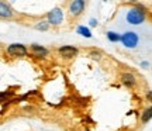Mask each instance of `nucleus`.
<instances>
[{"mask_svg":"<svg viewBox=\"0 0 152 131\" xmlns=\"http://www.w3.org/2000/svg\"><path fill=\"white\" fill-rule=\"evenodd\" d=\"M48 26H49L48 21H41L35 26V28H37V30H41V31H45V30H48Z\"/></svg>","mask_w":152,"mask_h":131,"instance_id":"13","label":"nucleus"},{"mask_svg":"<svg viewBox=\"0 0 152 131\" xmlns=\"http://www.w3.org/2000/svg\"><path fill=\"white\" fill-rule=\"evenodd\" d=\"M77 33L80 34V35H83V37H86V38H90L92 37V33H90V30L86 27H77Z\"/></svg>","mask_w":152,"mask_h":131,"instance_id":"12","label":"nucleus"},{"mask_svg":"<svg viewBox=\"0 0 152 131\" xmlns=\"http://www.w3.org/2000/svg\"><path fill=\"white\" fill-rule=\"evenodd\" d=\"M127 23L128 24H132V26H140L141 23H144L145 20V14H144V11L141 9H138V7H132L130 10L127 11Z\"/></svg>","mask_w":152,"mask_h":131,"instance_id":"1","label":"nucleus"},{"mask_svg":"<svg viewBox=\"0 0 152 131\" xmlns=\"http://www.w3.org/2000/svg\"><path fill=\"white\" fill-rule=\"evenodd\" d=\"M11 10L10 7L6 4V3H0V16L3 17V18H9V17H11Z\"/></svg>","mask_w":152,"mask_h":131,"instance_id":"9","label":"nucleus"},{"mask_svg":"<svg viewBox=\"0 0 152 131\" xmlns=\"http://www.w3.org/2000/svg\"><path fill=\"white\" fill-rule=\"evenodd\" d=\"M121 42L124 44V47H127V48H135L137 44H138V35L132 31H127V33L123 34Z\"/></svg>","mask_w":152,"mask_h":131,"instance_id":"2","label":"nucleus"},{"mask_svg":"<svg viewBox=\"0 0 152 131\" xmlns=\"http://www.w3.org/2000/svg\"><path fill=\"white\" fill-rule=\"evenodd\" d=\"M147 97H148V100H151V102H152V92H148L147 93Z\"/></svg>","mask_w":152,"mask_h":131,"instance_id":"15","label":"nucleus"},{"mask_svg":"<svg viewBox=\"0 0 152 131\" xmlns=\"http://www.w3.org/2000/svg\"><path fill=\"white\" fill-rule=\"evenodd\" d=\"M90 26H92V27L97 26V21H96V18H92V20H90Z\"/></svg>","mask_w":152,"mask_h":131,"instance_id":"14","label":"nucleus"},{"mask_svg":"<svg viewBox=\"0 0 152 131\" xmlns=\"http://www.w3.org/2000/svg\"><path fill=\"white\" fill-rule=\"evenodd\" d=\"M31 48H33V51L35 52L37 56H45V55H48V49L44 48V47H41V45L33 44V45H31Z\"/></svg>","mask_w":152,"mask_h":131,"instance_id":"8","label":"nucleus"},{"mask_svg":"<svg viewBox=\"0 0 152 131\" xmlns=\"http://www.w3.org/2000/svg\"><path fill=\"white\" fill-rule=\"evenodd\" d=\"M62 18H64V13L61 9H52V10L48 13V23L52 24V26H59L62 23Z\"/></svg>","mask_w":152,"mask_h":131,"instance_id":"3","label":"nucleus"},{"mask_svg":"<svg viewBox=\"0 0 152 131\" xmlns=\"http://www.w3.org/2000/svg\"><path fill=\"white\" fill-rule=\"evenodd\" d=\"M121 37H123V35H120V34H117V33H114V31H109V33H107V38H109L111 42L121 41Z\"/></svg>","mask_w":152,"mask_h":131,"instance_id":"10","label":"nucleus"},{"mask_svg":"<svg viewBox=\"0 0 152 131\" xmlns=\"http://www.w3.org/2000/svg\"><path fill=\"white\" fill-rule=\"evenodd\" d=\"M7 52L14 56H26L27 55V48L23 44H11L7 48Z\"/></svg>","mask_w":152,"mask_h":131,"instance_id":"4","label":"nucleus"},{"mask_svg":"<svg viewBox=\"0 0 152 131\" xmlns=\"http://www.w3.org/2000/svg\"><path fill=\"white\" fill-rule=\"evenodd\" d=\"M59 54L62 56H65V58H72V56H75L77 54V49L75 47H71V45H65V47H61L59 49Z\"/></svg>","mask_w":152,"mask_h":131,"instance_id":"6","label":"nucleus"},{"mask_svg":"<svg viewBox=\"0 0 152 131\" xmlns=\"http://www.w3.org/2000/svg\"><path fill=\"white\" fill-rule=\"evenodd\" d=\"M151 119H152V107H149V109H147L144 113H142L141 120L144 121V123H147V121H149Z\"/></svg>","mask_w":152,"mask_h":131,"instance_id":"11","label":"nucleus"},{"mask_svg":"<svg viewBox=\"0 0 152 131\" xmlns=\"http://www.w3.org/2000/svg\"><path fill=\"white\" fill-rule=\"evenodd\" d=\"M85 1L83 0H75V1H72L71 4H69V11H71L72 16H79L82 14V11L85 9Z\"/></svg>","mask_w":152,"mask_h":131,"instance_id":"5","label":"nucleus"},{"mask_svg":"<svg viewBox=\"0 0 152 131\" xmlns=\"http://www.w3.org/2000/svg\"><path fill=\"white\" fill-rule=\"evenodd\" d=\"M121 82L124 83L125 86H134L135 85V78L134 75H131V73H123V76H121Z\"/></svg>","mask_w":152,"mask_h":131,"instance_id":"7","label":"nucleus"}]
</instances>
